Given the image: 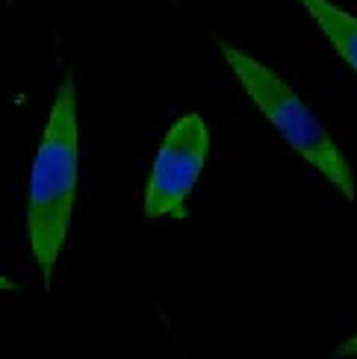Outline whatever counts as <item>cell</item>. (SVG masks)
<instances>
[{
    "instance_id": "1",
    "label": "cell",
    "mask_w": 357,
    "mask_h": 359,
    "mask_svg": "<svg viewBox=\"0 0 357 359\" xmlns=\"http://www.w3.org/2000/svg\"><path fill=\"white\" fill-rule=\"evenodd\" d=\"M80 191V112H77V83L68 77L56 86L53 107L44 124L41 142L36 147L30 168L27 191V238L36 268L51 286L56 259L63 253L71 227L74 203Z\"/></svg>"
},
{
    "instance_id": "2",
    "label": "cell",
    "mask_w": 357,
    "mask_h": 359,
    "mask_svg": "<svg viewBox=\"0 0 357 359\" xmlns=\"http://www.w3.org/2000/svg\"><path fill=\"white\" fill-rule=\"evenodd\" d=\"M216 48H219L221 59L228 62V68L233 71V77L240 80L242 92L263 112L266 121L275 127L278 136L304 162H310L346 201H354L357 186H354V174H351L349 159L331 139V133L322 127L316 112L304 103V97L295 92L275 68L260 62L257 56L245 53L242 48H236V44H231L225 39H216Z\"/></svg>"
},
{
    "instance_id": "3",
    "label": "cell",
    "mask_w": 357,
    "mask_h": 359,
    "mask_svg": "<svg viewBox=\"0 0 357 359\" xmlns=\"http://www.w3.org/2000/svg\"><path fill=\"white\" fill-rule=\"evenodd\" d=\"M210 156V130L201 112L181 115L169 127L154 156L145 189L148 218H183L186 198L195 189L198 177Z\"/></svg>"
},
{
    "instance_id": "4",
    "label": "cell",
    "mask_w": 357,
    "mask_h": 359,
    "mask_svg": "<svg viewBox=\"0 0 357 359\" xmlns=\"http://www.w3.org/2000/svg\"><path fill=\"white\" fill-rule=\"evenodd\" d=\"M299 4L316 21V27L337 50V56L351 71H357V15L337 6L334 0H299Z\"/></svg>"
},
{
    "instance_id": "5",
    "label": "cell",
    "mask_w": 357,
    "mask_h": 359,
    "mask_svg": "<svg viewBox=\"0 0 357 359\" xmlns=\"http://www.w3.org/2000/svg\"><path fill=\"white\" fill-rule=\"evenodd\" d=\"M334 356H337V359H346V356H357V333H354L351 339H346L343 345H339V348L334 351Z\"/></svg>"
},
{
    "instance_id": "6",
    "label": "cell",
    "mask_w": 357,
    "mask_h": 359,
    "mask_svg": "<svg viewBox=\"0 0 357 359\" xmlns=\"http://www.w3.org/2000/svg\"><path fill=\"white\" fill-rule=\"evenodd\" d=\"M0 292H18V283L9 280L6 274H0Z\"/></svg>"
}]
</instances>
